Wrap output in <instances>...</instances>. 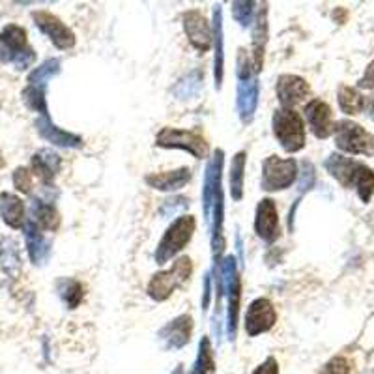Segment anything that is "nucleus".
Masks as SVG:
<instances>
[{"label":"nucleus","instance_id":"nucleus-5","mask_svg":"<svg viewBox=\"0 0 374 374\" xmlns=\"http://www.w3.org/2000/svg\"><path fill=\"white\" fill-rule=\"evenodd\" d=\"M195 227H197V223H195V217H193V215H182V217H178L176 221L166 229L165 236H163L159 245H157L156 253H154L156 264H166L169 260L174 259V256L191 242Z\"/></svg>","mask_w":374,"mask_h":374},{"label":"nucleus","instance_id":"nucleus-43","mask_svg":"<svg viewBox=\"0 0 374 374\" xmlns=\"http://www.w3.org/2000/svg\"><path fill=\"white\" fill-rule=\"evenodd\" d=\"M369 113H370V118L374 120V96L370 98V101H369Z\"/></svg>","mask_w":374,"mask_h":374},{"label":"nucleus","instance_id":"nucleus-22","mask_svg":"<svg viewBox=\"0 0 374 374\" xmlns=\"http://www.w3.org/2000/svg\"><path fill=\"white\" fill-rule=\"evenodd\" d=\"M191 180V169L182 166L178 171H166V172H154L144 178V182L157 191H178L189 183Z\"/></svg>","mask_w":374,"mask_h":374},{"label":"nucleus","instance_id":"nucleus-27","mask_svg":"<svg viewBox=\"0 0 374 374\" xmlns=\"http://www.w3.org/2000/svg\"><path fill=\"white\" fill-rule=\"evenodd\" d=\"M245 163H247V154L245 152H238L230 162V195L238 203L244 198V176H245Z\"/></svg>","mask_w":374,"mask_h":374},{"label":"nucleus","instance_id":"nucleus-25","mask_svg":"<svg viewBox=\"0 0 374 374\" xmlns=\"http://www.w3.org/2000/svg\"><path fill=\"white\" fill-rule=\"evenodd\" d=\"M324 166H326L327 172H329L341 186L352 187L353 176H356L359 162H353V159L341 156V154H332V156L326 159Z\"/></svg>","mask_w":374,"mask_h":374},{"label":"nucleus","instance_id":"nucleus-24","mask_svg":"<svg viewBox=\"0 0 374 374\" xmlns=\"http://www.w3.org/2000/svg\"><path fill=\"white\" fill-rule=\"evenodd\" d=\"M0 217L11 229L25 227V204L13 193H0Z\"/></svg>","mask_w":374,"mask_h":374},{"label":"nucleus","instance_id":"nucleus-37","mask_svg":"<svg viewBox=\"0 0 374 374\" xmlns=\"http://www.w3.org/2000/svg\"><path fill=\"white\" fill-rule=\"evenodd\" d=\"M2 266H4V270L8 273H11V266H16V268L21 266V260H19V255H17L13 242H6L4 249H2Z\"/></svg>","mask_w":374,"mask_h":374},{"label":"nucleus","instance_id":"nucleus-12","mask_svg":"<svg viewBox=\"0 0 374 374\" xmlns=\"http://www.w3.org/2000/svg\"><path fill=\"white\" fill-rule=\"evenodd\" d=\"M182 23H183V30H186V36L189 40L197 51L206 52L210 49L213 42L212 36V26L206 21L203 11L198 10H189L186 11L182 16Z\"/></svg>","mask_w":374,"mask_h":374},{"label":"nucleus","instance_id":"nucleus-13","mask_svg":"<svg viewBox=\"0 0 374 374\" xmlns=\"http://www.w3.org/2000/svg\"><path fill=\"white\" fill-rule=\"evenodd\" d=\"M255 232L259 238L270 242V244L279 238V213H277V206L271 198H262L256 206Z\"/></svg>","mask_w":374,"mask_h":374},{"label":"nucleus","instance_id":"nucleus-4","mask_svg":"<svg viewBox=\"0 0 374 374\" xmlns=\"http://www.w3.org/2000/svg\"><path fill=\"white\" fill-rule=\"evenodd\" d=\"M191 271L193 262L189 256H182V259L174 260L171 270L159 271V273L152 277L150 283H148V288H146L148 296L154 302H165V300H169L172 296V292L180 288L191 277Z\"/></svg>","mask_w":374,"mask_h":374},{"label":"nucleus","instance_id":"nucleus-35","mask_svg":"<svg viewBox=\"0 0 374 374\" xmlns=\"http://www.w3.org/2000/svg\"><path fill=\"white\" fill-rule=\"evenodd\" d=\"M255 2H232V16L242 26H249L255 11Z\"/></svg>","mask_w":374,"mask_h":374},{"label":"nucleus","instance_id":"nucleus-14","mask_svg":"<svg viewBox=\"0 0 374 374\" xmlns=\"http://www.w3.org/2000/svg\"><path fill=\"white\" fill-rule=\"evenodd\" d=\"M309 92H311V86L300 75L286 73L277 79V99L283 105V109H292L294 105L302 103Z\"/></svg>","mask_w":374,"mask_h":374},{"label":"nucleus","instance_id":"nucleus-36","mask_svg":"<svg viewBox=\"0 0 374 374\" xmlns=\"http://www.w3.org/2000/svg\"><path fill=\"white\" fill-rule=\"evenodd\" d=\"M13 186L21 193L28 195L32 191V172L25 169V166L16 169V172H13Z\"/></svg>","mask_w":374,"mask_h":374},{"label":"nucleus","instance_id":"nucleus-31","mask_svg":"<svg viewBox=\"0 0 374 374\" xmlns=\"http://www.w3.org/2000/svg\"><path fill=\"white\" fill-rule=\"evenodd\" d=\"M215 373V361H213L212 343L208 337L200 339L198 344V356L189 374H213Z\"/></svg>","mask_w":374,"mask_h":374},{"label":"nucleus","instance_id":"nucleus-15","mask_svg":"<svg viewBox=\"0 0 374 374\" xmlns=\"http://www.w3.org/2000/svg\"><path fill=\"white\" fill-rule=\"evenodd\" d=\"M193 318L191 314H180L174 320L166 324L159 332V341L163 343L166 350L183 348L189 341H191Z\"/></svg>","mask_w":374,"mask_h":374},{"label":"nucleus","instance_id":"nucleus-17","mask_svg":"<svg viewBox=\"0 0 374 374\" xmlns=\"http://www.w3.org/2000/svg\"><path fill=\"white\" fill-rule=\"evenodd\" d=\"M260 84L259 79L251 77L238 83V98H236V109L244 124H249L255 116L256 105H259Z\"/></svg>","mask_w":374,"mask_h":374},{"label":"nucleus","instance_id":"nucleus-39","mask_svg":"<svg viewBox=\"0 0 374 374\" xmlns=\"http://www.w3.org/2000/svg\"><path fill=\"white\" fill-rule=\"evenodd\" d=\"M178 200H180V197L165 200V203H163V208H162L163 215H172V213H176V212H180V210L187 208V198H183L180 204H176Z\"/></svg>","mask_w":374,"mask_h":374},{"label":"nucleus","instance_id":"nucleus-30","mask_svg":"<svg viewBox=\"0 0 374 374\" xmlns=\"http://www.w3.org/2000/svg\"><path fill=\"white\" fill-rule=\"evenodd\" d=\"M58 294L64 300V303L68 305V309H75L81 305L84 298V288L83 285L75 279H60L57 283Z\"/></svg>","mask_w":374,"mask_h":374},{"label":"nucleus","instance_id":"nucleus-11","mask_svg":"<svg viewBox=\"0 0 374 374\" xmlns=\"http://www.w3.org/2000/svg\"><path fill=\"white\" fill-rule=\"evenodd\" d=\"M277 322V312L273 303L268 298H259L247 307L245 312V332L249 337H256L260 333L270 332Z\"/></svg>","mask_w":374,"mask_h":374},{"label":"nucleus","instance_id":"nucleus-9","mask_svg":"<svg viewBox=\"0 0 374 374\" xmlns=\"http://www.w3.org/2000/svg\"><path fill=\"white\" fill-rule=\"evenodd\" d=\"M225 154L223 150H215L213 152L212 159L208 162V169H206V174H204V187H203V210H204V217L212 219V210L213 203L217 198L219 193H223V187H221V180H223V163H225Z\"/></svg>","mask_w":374,"mask_h":374},{"label":"nucleus","instance_id":"nucleus-1","mask_svg":"<svg viewBox=\"0 0 374 374\" xmlns=\"http://www.w3.org/2000/svg\"><path fill=\"white\" fill-rule=\"evenodd\" d=\"M238 260L236 256L229 255L219 264L215 277L212 280L215 283V292H217V305L221 298L227 296V335L230 341L236 339L238 332V314H239V277H238Z\"/></svg>","mask_w":374,"mask_h":374},{"label":"nucleus","instance_id":"nucleus-16","mask_svg":"<svg viewBox=\"0 0 374 374\" xmlns=\"http://www.w3.org/2000/svg\"><path fill=\"white\" fill-rule=\"evenodd\" d=\"M305 118L309 128L318 139H326L333 131V115L332 107L322 99H311L305 107Z\"/></svg>","mask_w":374,"mask_h":374},{"label":"nucleus","instance_id":"nucleus-29","mask_svg":"<svg viewBox=\"0 0 374 374\" xmlns=\"http://www.w3.org/2000/svg\"><path fill=\"white\" fill-rule=\"evenodd\" d=\"M60 73V60L58 58H49L42 66H38L34 72L28 75V84L30 86H40V89H47V83L52 77H57Z\"/></svg>","mask_w":374,"mask_h":374},{"label":"nucleus","instance_id":"nucleus-44","mask_svg":"<svg viewBox=\"0 0 374 374\" xmlns=\"http://www.w3.org/2000/svg\"><path fill=\"white\" fill-rule=\"evenodd\" d=\"M171 374H183V367H182V365H178L176 370H172Z\"/></svg>","mask_w":374,"mask_h":374},{"label":"nucleus","instance_id":"nucleus-10","mask_svg":"<svg viewBox=\"0 0 374 374\" xmlns=\"http://www.w3.org/2000/svg\"><path fill=\"white\" fill-rule=\"evenodd\" d=\"M32 19H34V25H36L58 49L68 51V49H72V47L75 45V34H73V30L64 25L57 16H52V13H49V11L45 10H40L32 13Z\"/></svg>","mask_w":374,"mask_h":374},{"label":"nucleus","instance_id":"nucleus-34","mask_svg":"<svg viewBox=\"0 0 374 374\" xmlns=\"http://www.w3.org/2000/svg\"><path fill=\"white\" fill-rule=\"evenodd\" d=\"M23 98H25L26 105L30 107L32 110H36L42 116H49V110H47V99H45V89H40V86H26L25 92H23Z\"/></svg>","mask_w":374,"mask_h":374},{"label":"nucleus","instance_id":"nucleus-19","mask_svg":"<svg viewBox=\"0 0 374 374\" xmlns=\"http://www.w3.org/2000/svg\"><path fill=\"white\" fill-rule=\"evenodd\" d=\"M36 128L38 133L55 146H62V148H81L83 146L81 137L75 135V133H69V131L60 130L58 125L52 124L51 116H40L36 120Z\"/></svg>","mask_w":374,"mask_h":374},{"label":"nucleus","instance_id":"nucleus-18","mask_svg":"<svg viewBox=\"0 0 374 374\" xmlns=\"http://www.w3.org/2000/svg\"><path fill=\"white\" fill-rule=\"evenodd\" d=\"M23 229H25L26 249H28V256H30L32 264H45V260L51 255L49 239L43 236L42 229L32 219H26Z\"/></svg>","mask_w":374,"mask_h":374},{"label":"nucleus","instance_id":"nucleus-20","mask_svg":"<svg viewBox=\"0 0 374 374\" xmlns=\"http://www.w3.org/2000/svg\"><path fill=\"white\" fill-rule=\"evenodd\" d=\"M212 36H213V45H215V58H213V79H215V89H221V84H223V72H225L223 10H221V6H215V8H213Z\"/></svg>","mask_w":374,"mask_h":374},{"label":"nucleus","instance_id":"nucleus-28","mask_svg":"<svg viewBox=\"0 0 374 374\" xmlns=\"http://www.w3.org/2000/svg\"><path fill=\"white\" fill-rule=\"evenodd\" d=\"M339 107L346 115H359L365 107V98L352 86H341L337 94Z\"/></svg>","mask_w":374,"mask_h":374},{"label":"nucleus","instance_id":"nucleus-42","mask_svg":"<svg viewBox=\"0 0 374 374\" xmlns=\"http://www.w3.org/2000/svg\"><path fill=\"white\" fill-rule=\"evenodd\" d=\"M212 276H206L204 277V298H203V309L206 311L210 307V294H212Z\"/></svg>","mask_w":374,"mask_h":374},{"label":"nucleus","instance_id":"nucleus-41","mask_svg":"<svg viewBox=\"0 0 374 374\" xmlns=\"http://www.w3.org/2000/svg\"><path fill=\"white\" fill-rule=\"evenodd\" d=\"M359 89H374V60L373 62L367 66V69H365V75L361 79H359Z\"/></svg>","mask_w":374,"mask_h":374},{"label":"nucleus","instance_id":"nucleus-26","mask_svg":"<svg viewBox=\"0 0 374 374\" xmlns=\"http://www.w3.org/2000/svg\"><path fill=\"white\" fill-rule=\"evenodd\" d=\"M32 221L40 227L42 230H57L60 225V215H58L57 208L52 204L45 203L42 198H36L32 203Z\"/></svg>","mask_w":374,"mask_h":374},{"label":"nucleus","instance_id":"nucleus-23","mask_svg":"<svg viewBox=\"0 0 374 374\" xmlns=\"http://www.w3.org/2000/svg\"><path fill=\"white\" fill-rule=\"evenodd\" d=\"M60 166H62V159L52 150H40L32 156V171L45 186L55 180Z\"/></svg>","mask_w":374,"mask_h":374},{"label":"nucleus","instance_id":"nucleus-40","mask_svg":"<svg viewBox=\"0 0 374 374\" xmlns=\"http://www.w3.org/2000/svg\"><path fill=\"white\" fill-rule=\"evenodd\" d=\"M253 374H279V363L276 358H268L264 363H260Z\"/></svg>","mask_w":374,"mask_h":374},{"label":"nucleus","instance_id":"nucleus-38","mask_svg":"<svg viewBox=\"0 0 374 374\" xmlns=\"http://www.w3.org/2000/svg\"><path fill=\"white\" fill-rule=\"evenodd\" d=\"M320 374H350V361L344 358H333L324 365Z\"/></svg>","mask_w":374,"mask_h":374},{"label":"nucleus","instance_id":"nucleus-32","mask_svg":"<svg viewBox=\"0 0 374 374\" xmlns=\"http://www.w3.org/2000/svg\"><path fill=\"white\" fill-rule=\"evenodd\" d=\"M352 187H356V191H358L359 198H361L363 203H369L374 193V172L370 171L369 166L359 163L356 176H353Z\"/></svg>","mask_w":374,"mask_h":374},{"label":"nucleus","instance_id":"nucleus-2","mask_svg":"<svg viewBox=\"0 0 374 374\" xmlns=\"http://www.w3.org/2000/svg\"><path fill=\"white\" fill-rule=\"evenodd\" d=\"M0 60L13 64L17 69L30 68L36 52L26 42V30L19 25H8L0 32Z\"/></svg>","mask_w":374,"mask_h":374},{"label":"nucleus","instance_id":"nucleus-21","mask_svg":"<svg viewBox=\"0 0 374 374\" xmlns=\"http://www.w3.org/2000/svg\"><path fill=\"white\" fill-rule=\"evenodd\" d=\"M268 43V6H262L255 17V26H253V45H251V60L256 73H260L262 64H264V51Z\"/></svg>","mask_w":374,"mask_h":374},{"label":"nucleus","instance_id":"nucleus-33","mask_svg":"<svg viewBox=\"0 0 374 374\" xmlns=\"http://www.w3.org/2000/svg\"><path fill=\"white\" fill-rule=\"evenodd\" d=\"M200 86H203V75H200V72H193L176 84L174 94L178 96V99H189L193 96H197Z\"/></svg>","mask_w":374,"mask_h":374},{"label":"nucleus","instance_id":"nucleus-7","mask_svg":"<svg viewBox=\"0 0 374 374\" xmlns=\"http://www.w3.org/2000/svg\"><path fill=\"white\" fill-rule=\"evenodd\" d=\"M156 144L162 148H180L189 152L193 157L204 159L208 156V142L198 130H176V128H163L156 137Z\"/></svg>","mask_w":374,"mask_h":374},{"label":"nucleus","instance_id":"nucleus-45","mask_svg":"<svg viewBox=\"0 0 374 374\" xmlns=\"http://www.w3.org/2000/svg\"><path fill=\"white\" fill-rule=\"evenodd\" d=\"M0 166H4V159H0Z\"/></svg>","mask_w":374,"mask_h":374},{"label":"nucleus","instance_id":"nucleus-8","mask_svg":"<svg viewBox=\"0 0 374 374\" xmlns=\"http://www.w3.org/2000/svg\"><path fill=\"white\" fill-rule=\"evenodd\" d=\"M298 178V163L288 157L270 156L262 165V187L266 191H280L290 187Z\"/></svg>","mask_w":374,"mask_h":374},{"label":"nucleus","instance_id":"nucleus-3","mask_svg":"<svg viewBox=\"0 0 374 374\" xmlns=\"http://www.w3.org/2000/svg\"><path fill=\"white\" fill-rule=\"evenodd\" d=\"M273 135L288 154H296L305 146V124L294 109H277L271 118Z\"/></svg>","mask_w":374,"mask_h":374},{"label":"nucleus","instance_id":"nucleus-6","mask_svg":"<svg viewBox=\"0 0 374 374\" xmlns=\"http://www.w3.org/2000/svg\"><path fill=\"white\" fill-rule=\"evenodd\" d=\"M339 150L353 156H374V135L350 120H343L333 128Z\"/></svg>","mask_w":374,"mask_h":374}]
</instances>
